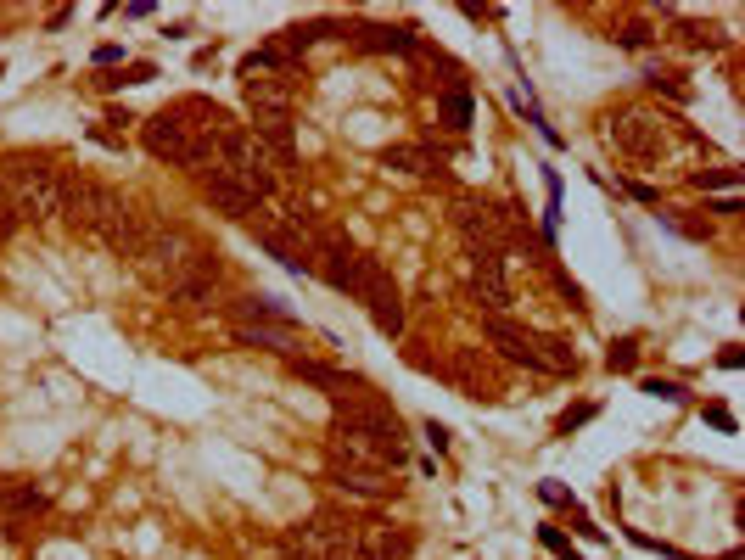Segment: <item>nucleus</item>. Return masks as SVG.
I'll return each instance as SVG.
<instances>
[{"label":"nucleus","mask_w":745,"mask_h":560,"mask_svg":"<svg viewBox=\"0 0 745 560\" xmlns=\"http://www.w3.org/2000/svg\"><path fill=\"white\" fill-rule=\"evenodd\" d=\"M202 252V247H197ZM213 292H219V280H208V275H197V269H191V275L180 280V286H169V303H180V308H208L213 303Z\"/></svg>","instance_id":"a878e982"},{"label":"nucleus","mask_w":745,"mask_h":560,"mask_svg":"<svg viewBox=\"0 0 745 560\" xmlns=\"http://www.w3.org/2000/svg\"><path fill=\"white\" fill-rule=\"evenodd\" d=\"M706 420H712L717 432H734V415H729L723 404H712V409H706Z\"/></svg>","instance_id":"e433bc0d"},{"label":"nucleus","mask_w":745,"mask_h":560,"mask_svg":"<svg viewBox=\"0 0 745 560\" xmlns=\"http://www.w3.org/2000/svg\"><path fill=\"white\" fill-rule=\"evenodd\" d=\"M633 364H639V342H633V336L611 342V353H605V370H617V376H628Z\"/></svg>","instance_id":"2f4dec72"},{"label":"nucleus","mask_w":745,"mask_h":560,"mask_svg":"<svg viewBox=\"0 0 745 560\" xmlns=\"http://www.w3.org/2000/svg\"><path fill=\"white\" fill-rule=\"evenodd\" d=\"M325 482L337 493H348V499H387V493H398L393 471H376V465H325Z\"/></svg>","instance_id":"dca6fc26"},{"label":"nucleus","mask_w":745,"mask_h":560,"mask_svg":"<svg viewBox=\"0 0 745 560\" xmlns=\"http://www.w3.org/2000/svg\"><path fill=\"white\" fill-rule=\"evenodd\" d=\"M365 308H370V320H376L381 336H404V297H398V286H381Z\"/></svg>","instance_id":"393cba45"},{"label":"nucleus","mask_w":745,"mask_h":560,"mask_svg":"<svg viewBox=\"0 0 745 560\" xmlns=\"http://www.w3.org/2000/svg\"><path fill=\"white\" fill-rule=\"evenodd\" d=\"M118 202L124 196L107 191L101 180H90V174H62V196H57V213L73 224V230H101V224L118 213Z\"/></svg>","instance_id":"1a4fd4ad"},{"label":"nucleus","mask_w":745,"mask_h":560,"mask_svg":"<svg viewBox=\"0 0 745 560\" xmlns=\"http://www.w3.org/2000/svg\"><path fill=\"white\" fill-rule=\"evenodd\" d=\"M152 230H157V224L146 219L141 208H129V202H118V213H113L107 224H101L96 236L107 241V252H118V258H129V264H135V258L146 252V241H152Z\"/></svg>","instance_id":"4468645a"},{"label":"nucleus","mask_w":745,"mask_h":560,"mask_svg":"<svg viewBox=\"0 0 745 560\" xmlns=\"http://www.w3.org/2000/svg\"><path fill=\"white\" fill-rule=\"evenodd\" d=\"M325 454H331L337 465L398 471V465L409 460L404 420L381 404V398H370V404H337V415H331V437H325Z\"/></svg>","instance_id":"f257e3e1"},{"label":"nucleus","mask_w":745,"mask_h":560,"mask_svg":"<svg viewBox=\"0 0 745 560\" xmlns=\"http://www.w3.org/2000/svg\"><path fill=\"white\" fill-rule=\"evenodd\" d=\"M325 28H331V23H292V28H281V34H275L269 45H275V51H281L286 62L297 68V62H303V56H309L314 45L325 40Z\"/></svg>","instance_id":"5701e85b"},{"label":"nucleus","mask_w":745,"mask_h":560,"mask_svg":"<svg viewBox=\"0 0 745 560\" xmlns=\"http://www.w3.org/2000/svg\"><path fill=\"white\" fill-rule=\"evenodd\" d=\"M253 140H258V152H264L275 168H292V163H297L292 118H253Z\"/></svg>","instance_id":"412c9836"},{"label":"nucleus","mask_w":745,"mask_h":560,"mask_svg":"<svg viewBox=\"0 0 745 560\" xmlns=\"http://www.w3.org/2000/svg\"><path fill=\"white\" fill-rule=\"evenodd\" d=\"M605 140H611L617 157H628V163L661 168L673 146H689V129H684V118H673V112L617 107V112H605Z\"/></svg>","instance_id":"f03ea898"},{"label":"nucleus","mask_w":745,"mask_h":560,"mask_svg":"<svg viewBox=\"0 0 745 560\" xmlns=\"http://www.w3.org/2000/svg\"><path fill=\"white\" fill-rule=\"evenodd\" d=\"M135 269H141V280L152 292H169V286H180V280L197 269V241L185 236L180 224H157L146 252L135 258Z\"/></svg>","instance_id":"39448f33"},{"label":"nucleus","mask_w":745,"mask_h":560,"mask_svg":"<svg viewBox=\"0 0 745 560\" xmlns=\"http://www.w3.org/2000/svg\"><path fill=\"white\" fill-rule=\"evenodd\" d=\"M258 320H281V325H292V314H286L275 297H241V303H236V325H258Z\"/></svg>","instance_id":"cd10ccee"},{"label":"nucleus","mask_w":745,"mask_h":560,"mask_svg":"<svg viewBox=\"0 0 745 560\" xmlns=\"http://www.w3.org/2000/svg\"><path fill=\"white\" fill-rule=\"evenodd\" d=\"M309 275H320L331 292H348V297H359V303H370L381 286H393V275L381 269V258L359 252L348 236H331V230H320V241H314Z\"/></svg>","instance_id":"7ed1b4c3"},{"label":"nucleus","mask_w":745,"mask_h":560,"mask_svg":"<svg viewBox=\"0 0 745 560\" xmlns=\"http://www.w3.org/2000/svg\"><path fill=\"white\" fill-rule=\"evenodd\" d=\"M544 549H555V555H561V560H583V555H577V549L566 544V538H561V532H555V527H544Z\"/></svg>","instance_id":"f704fd0d"},{"label":"nucleus","mask_w":745,"mask_h":560,"mask_svg":"<svg viewBox=\"0 0 745 560\" xmlns=\"http://www.w3.org/2000/svg\"><path fill=\"white\" fill-rule=\"evenodd\" d=\"M292 376L309 381V387H320V392H331L337 404H370V398H376L359 376H348V370H337V364H320V359H292Z\"/></svg>","instance_id":"2eb2a0df"},{"label":"nucleus","mask_w":745,"mask_h":560,"mask_svg":"<svg viewBox=\"0 0 745 560\" xmlns=\"http://www.w3.org/2000/svg\"><path fill=\"white\" fill-rule=\"evenodd\" d=\"M141 146L157 157V163H169V168H191V174L208 168V146H202V135H191L169 107L152 112V118L141 124Z\"/></svg>","instance_id":"0eeeda50"},{"label":"nucleus","mask_w":745,"mask_h":560,"mask_svg":"<svg viewBox=\"0 0 745 560\" xmlns=\"http://www.w3.org/2000/svg\"><path fill=\"white\" fill-rule=\"evenodd\" d=\"M146 79H157L152 62H129V68H124V84H146Z\"/></svg>","instance_id":"c9c22d12"},{"label":"nucleus","mask_w":745,"mask_h":560,"mask_svg":"<svg viewBox=\"0 0 745 560\" xmlns=\"http://www.w3.org/2000/svg\"><path fill=\"white\" fill-rule=\"evenodd\" d=\"M353 544H359V516H353V510H314V516L297 527V549L309 560L353 555Z\"/></svg>","instance_id":"9d476101"},{"label":"nucleus","mask_w":745,"mask_h":560,"mask_svg":"<svg viewBox=\"0 0 745 560\" xmlns=\"http://www.w3.org/2000/svg\"><path fill=\"white\" fill-rule=\"evenodd\" d=\"M611 40H617L622 51H645V45L656 40V28H650L645 17H628V23H617V28H611Z\"/></svg>","instance_id":"c85d7f7f"},{"label":"nucleus","mask_w":745,"mask_h":560,"mask_svg":"<svg viewBox=\"0 0 745 560\" xmlns=\"http://www.w3.org/2000/svg\"><path fill=\"white\" fill-rule=\"evenodd\" d=\"M437 118H443V129L465 135V129H471V118H477V101H471V90H465V84H449V90L437 96Z\"/></svg>","instance_id":"b1692460"},{"label":"nucleus","mask_w":745,"mask_h":560,"mask_svg":"<svg viewBox=\"0 0 745 560\" xmlns=\"http://www.w3.org/2000/svg\"><path fill=\"white\" fill-rule=\"evenodd\" d=\"M426 443H432L437 454H443V448H449V432H443V426H437V420H432V426H426Z\"/></svg>","instance_id":"4c0bfd02"},{"label":"nucleus","mask_w":745,"mask_h":560,"mask_svg":"<svg viewBox=\"0 0 745 560\" xmlns=\"http://www.w3.org/2000/svg\"><path fill=\"white\" fill-rule=\"evenodd\" d=\"M689 180H695V191H734L740 174H734V168H695Z\"/></svg>","instance_id":"c756f323"},{"label":"nucleus","mask_w":745,"mask_h":560,"mask_svg":"<svg viewBox=\"0 0 745 560\" xmlns=\"http://www.w3.org/2000/svg\"><path fill=\"white\" fill-rule=\"evenodd\" d=\"M6 196L23 224H40L57 213V196H62V174L45 157H12V174H6Z\"/></svg>","instance_id":"423d86ee"},{"label":"nucleus","mask_w":745,"mask_h":560,"mask_svg":"<svg viewBox=\"0 0 745 560\" xmlns=\"http://www.w3.org/2000/svg\"><path fill=\"white\" fill-rule=\"evenodd\" d=\"M449 224H454V236L465 241V252H471V247H477V252H505L510 241H516L505 208H493V202H482V196H454Z\"/></svg>","instance_id":"6e6552de"},{"label":"nucleus","mask_w":745,"mask_h":560,"mask_svg":"<svg viewBox=\"0 0 745 560\" xmlns=\"http://www.w3.org/2000/svg\"><path fill=\"white\" fill-rule=\"evenodd\" d=\"M51 510V493L40 488V482H29V476H0V521H34Z\"/></svg>","instance_id":"f3484780"},{"label":"nucleus","mask_w":745,"mask_h":560,"mask_svg":"<svg viewBox=\"0 0 745 560\" xmlns=\"http://www.w3.org/2000/svg\"><path fill=\"white\" fill-rule=\"evenodd\" d=\"M645 392H650V398H667V404H678V398H684V387H678V381H661V376H645Z\"/></svg>","instance_id":"473e14b6"},{"label":"nucleus","mask_w":745,"mask_h":560,"mask_svg":"<svg viewBox=\"0 0 745 560\" xmlns=\"http://www.w3.org/2000/svg\"><path fill=\"white\" fill-rule=\"evenodd\" d=\"M415 555V532L398 527V521H359V544H353V560H409Z\"/></svg>","instance_id":"ddd939ff"},{"label":"nucleus","mask_w":745,"mask_h":560,"mask_svg":"<svg viewBox=\"0 0 745 560\" xmlns=\"http://www.w3.org/2000/svg\"><path fill=\"white\" fill-rule=\"evenodd\" d=\"M236 73H241V84H247V79H275V73H292V62H286L275 45H258V51L241 56V68H236Z\"/></svg>","instance_id":"bb28decb"},{"label":"nucleus","mask_w":745,"mask_h":560,"mask_svg":"<svg viewBox=\"0 0 745 560\" xmlns=\"http://www.w3.org/2000/svg\"><path fill=\"white\" fill-rule=\"evenodd\" d=\"M465 297L488 314L510 303V275H505V252H465Z\"/></svg>","instance_id":"9b49d317"},{"label":"nucleus","mask_w":745,"mask_h":560,"mask_svg":"<svg viewBox=\"0 0 745 560\" xmlns=\"http://www.w3.org/2000/svg\"><path fill=\"white\" fill-rule=\"evenodd\" d=\"M12 538H17V527H12V521H0V549L12 544Z\"/></svg>","instance_id":"ea45409f"},{"label":"nucleus","mask_w":745,"mask_h":560,"mask_svg":"<svg viewBox=\"0 0 745 560\" xmlns=\"http://www.w3.org/2000/svg\"><path fill=\"white\" fill-rule=\"evenodd\" d=\"M348 34H353V45H359V51H387V56L421 51V34H415V28H404V23H359V28H348Z\"/></svg>","instance_id":"6ab92c4d"},{"label":"nucleus","mask_w":745,"mask_h":560,"mask_svg":"<svg viewBox=\"0 0 745 560\" xmlns=\"http://www.w3.org/2000/svg\"><path fill=\"white\" fill-rule=\"evenodd\" d=\"M650 90H656V96H673L678 107H684V101L695 96V90H689V84H684V73H661V68L650 73Z\"/></svg>","instance_id":"7c9ffc66"},{"label":"nucleus","mask_w":745,"mask_h":560,"mask_svg":"<svg viewBox=\"0 0 745 560\" xmlns=\"http://www.w3.org/2000/svg\"><path fill=\"white\" fill-rule=\"evenodd\" d=\"M197 185H202V202H208L213 213H225V219L253 224L258 213H264V202H258V196L236 180V174H225V168H202V174H197Z\"/></svg>","instance_id":"f8f14e48"},{"label":"nucleus","mask_w":745,"mask_h":560,"mask_svg":"<svg viewBox=\"0 0 745 560\" xmlns=\"http://www.w3.org/2000/svg\"><path fill=\"white\" fill-rule=\"evenodd\" d=\"M583 420H594V404H577V409H566V415H561V432L572 437L577 426H583Z\"/></svg>","instance_id":"72a5a7b5"},{"label":"nucleus","mask_w":745,"mask_h":560,"mask_svg":"<svg viewBox=\"0 0 745 560\" xmlns=\"http://www.w3.org/2000/svg\"><path fill=\"white\" fill-rule=\"evenodd\" d=\"M381 163L409 174V180H437L443 174V152L432 140H398V146H381Z\"/></svg>","instance_id":"a211bd4d"},{"label":"nucleus","mask_w":745,"mask_h":560,"mask_svg":"<svg viewBox=\"0 0 745 560\" xmlns=\"http://www.w3.org/2000/svg\"><path fill=\"white\" fill-rule=\"evenodd\" d=\"M297 101L292 90V73H275V79H247V107H253V118H286Z\"/></svg>","instance_id":"aec40b11"},{"label":"nucleus","mask_w":745,"mask_h":560,"mask_svg":"<svg viewBox=\"0 0 745 560\" xmlns=\"http://www.w3.org/2000/svg\"><path fill=\"white\" fill-rule=\"evenodd\" d=\"M236 342H241V348H264V353H286V359H297V325H281V320L236 325Z\"/></svg>","instance_id":"4be33fe9"},{"label":"nucleus","mask_w":745,"mask_h":560,"mask_svg":"<svg viewBox=\"0 0 745 560\" xmlns=\"http://www.w3.org/2000/svg\"><path fill=\"white\" fill-rule=\"evenodd\" d=\"M482 331H488V342L505 353L510 364H527L538 376H572L577 370V353L566 348L561 336H538V331H527V325L505 320V314H482Z\"/></svg>","instance_id":"20e7f679"},{"label":"nucleus","mask_w":745,"mask_h":560,"mask_svg":"<svg viewBox=\"0 0 745 560\" xmlns=\"http://www.w3.org/2000/svg\"><path fill=\"white\" fill-rule=\"evenodd\" d=\"M706 213H723V219H734V213H740V202H734V196H723V202H712Z\"/></svg>","instance_id":"58836bf2"}]
</instances>
